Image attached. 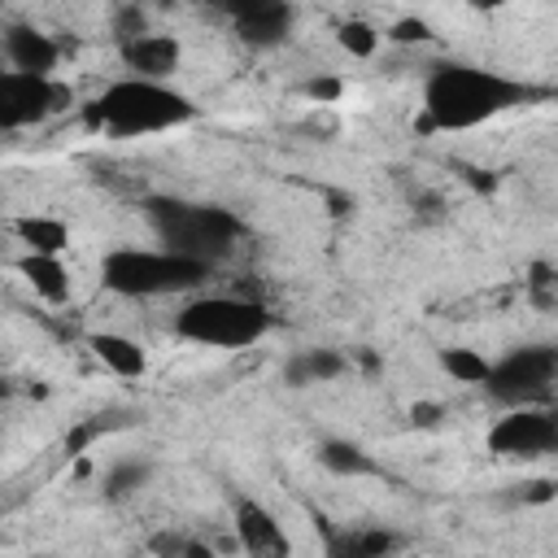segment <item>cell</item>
Segmentation results:
<instances>
[{
  "label": "cell",
  "instance_id": "cell-1",
  "mask_svg": "<svg viewBox=\"0 0 558 558\" xmlns=\"http://www.w3.org/2000/svg\"><path fill=\"white\" fill-rule=\"evenodd\" d=\"M549 87H536L527 78H514L506 70L493 65H475V61H436L423 78L418 92V109H423V131H475L484 122H497L514 109L541 105L549 100Z\"/></svg>",
  "mask_w": 558,
  "mask_h": 558
},
{
  "label": "cell",
  "instance_id": "cell-2",
  "mask_svg": "<svg viewBox=\"0 0 558 558\" xmlns=\"http://www.w3.org/2000/svg\"><path fill=\"white\" fill-rule=\"evenodd\" d=\"M196 118H201V105L187 92H179L170 78H140V74H122L105 83L83 105V122L109 140L166 135V131L192 126Z\"/></svg>",
  "mask_w": 558,
  "mask_h": 558
},
{
  "label": "cell",
  "instance_id": "cell-3",
  "mask_svg": "<svg viewBox=\"0 0 558 558\" xmlns=\"http://www.w3.org/2000/svg\"><path fill=\"white\" fill-rule=\"evenodd\" d=\"M144 222L153 227L157 244L201 257L209 266L235 257L244 244V222L227 205L214 201H187V196H148L144 201Z\"/></svg>",
  "mask_w": 558,
  "mask_h": 558
},
{
  "label": "cell",
  "instance_id": "cell-4",
  "mask_svg": "<svg viewBox=\"0 0 558 558\" xmlns=\"http://www.w3.org/2000/svg\"><path fill=\"white\" fill-rule=\"evenodd\" d=\"M214 266L187 253H174L166 244L140 248L118 244L100 257V283L122 301H157V296H192L209 283Z\"/></svg>",
  "mask_w": 558,
  "mask_h": 558
},
{
  "label": "cell",
  "instance_id": "cell-5",
  "mask_svg": "<svg viewBox=\"0 0 558 558\" xmlns=\"http://www.w3.org/2000/svg\"><path fill=\"white\" fill-rule=\"evenodd\" d=\"M275 331L270 305L235 292H196L174 314V336L201 349H253Z\"/></svg>",
  "mask_w": 558,
  "mask_h": 558
},
{
  "label": "cell",
  "instance_id": "cell-6",
  "mask_svg": "<svg viewBox=\"0 0 558 558\" xmlns=\"http://www.w3.org/2000/svg\"><path fill=\"white\" fill-rule=\"evenodd\" d=\"M558 388V344H519L488 366L484 392L497 405H541Z\"/></svg>",
  "mask_w": 558,
  "mask_h": 558
},
{
  "label": "cell",
  "instance_id": "cell-7",
  "mask_svg": "<svg viewBox=\"0 0 558 558\" xmlns=\"http://www.w3.org/2000/svg\"><path fill=\"white\" fill-rule=\"evenodd\" d=\"M74 100V92L57 74H31V70H0V131H26L48 122Z\"/></svg>",
  "mask_w": 558,
  "mask_h": 558
},
{
  "label": "cell",
  "instance_id": "cell-8",
  "mask_svg": "<svg viewBox=\"0 0 558 558\" xmlns=\"http://www.w3.org/2000/svg\"><path fill=\"white\" fill-rule=\"evenodd\" d=\"M488 449L497 458H545L558 453V410L541 405H506V414L488 427Z\"/></svg>",
  "mask_w": 558,
  "mask_h": 558
},
{
  "label": "cell",
  "instance_id": "cell-9",
  "mask_svg": "<svg viewBox=\"0 0 558 558\" xmlns=\"http://www.w3.org/2000/svg\"><path fill=\"white\" fill-rule=\"evenodd\" d=\"M231 527H235V545L253 558H283L292 554L288 532L279 527V519L257 501V497H231Z\"/></svg>",
  "mask_w": 558,
  "mask_h": 558
},
{
  "label": "cell",
  "instance_id": "cell-10",
  "mask_svg": "<svg viewBox=\"0 0 558 558\" xmlns=\"http://www.w3.org/2000/svg\"><path fill=\"white\" fill-rule=\"evenodd\" d=\"M118 57L126 65V74L140 78H174V70L183 65V44L166 31H135L118 39Z\"/></svg>",
  "mask_w": 558,
  "mask_h": 558
},
{
  "label": "cell",
  "instance_id": "cell-11",
  "mask_svg": "<svg viewBox=\"0 0 558 558\" xmlns=\"http://www.w3.org/2000/svg\"><path fill=\"white\" fill-rule=\"evenodd\" d=\"M0 44H4V61H9V70L57 74V65H61V44H57L48 31L31 26V22H9Z\"/></svg>",
  "mask_w": 558,
  "mask_h": 558
},
{
  "label": "cell",
  "instance_id": "cell-12",
  "mask_svg": "<svg viewBox=\"0 0 558 558\" xmlns=\"http://www.w3.org/2000/svg\"><path fill=\"white\" fill-rule=\"evenodd\" d=\"M231 26H235V35H240L244 48L266 52V48L288 44V35H292V26H296V9H292V0H266V4H257V9L235 13Z\"/></svg>",
  "mask_w": 558,
  "mask_h": 558
},
{
  "label": "cell",
  "instance_id": "cell-13",
  "mask_svg": "<svg viewBox=\"0 0 558 558\" xmlns=\"http://www.w3.org/2000/svg\"><path fill=\"white\" fill-rule=\"evenodd\" d=\"M283 384L288 388H314V384H331L340 375H349V357L340 349L314 344V349H296L283 357Z\"/></svg>",
  "mask_w": 558,
  "mask_h": 558
},
{
  "label": "cell",
  "instance_id": "cell-14",
  "mask_svg": "<svg viewBox=\"0 0 558 558\" xmlns=\"http://www.w3.org/2000/svg\"><path fill=\"white\" fill-rule=\"evenodd\" d=\"M17 275L31 283V292L48 305H65L74 292V279L61 262V253H22L17 257Z\"/></svg>",
  "mask_w": 558,
  "mask_h": 558
},
{
  "label": "cell",
  "instance_id": "cell-15",
  "mask_svg": "<svg viewBox=\"0 0 558 558\" xmlns=\"http://www.w3.org/2000/svg\"><path fill=\"white\" fill-rule=\"evenodd\" d=\"M87 349H92V357H96L109 375H118V379H140V375L148 371V353H144L131 336H122V331H92V336H87Z\"/></svg>",
  "mask_w": 558,
  "mask_h": 558
},
{
  "label": "cell",
  "instance_id": "cell-16",
  "mask_svg": "<svg viewBox=\"0 0 558 558\" xmlns=\"http://www.w3.org/2000/svg\"><path fill=\"white\" fill-rule=\"evenodd\" d=\"M318 466L331 471V475H344V480H362V475H379V462L371 458V449H362L357 440L349 436H323L318 449H314Z\"/></svg>",
  "mask_w": 558,
  "mask_h": 558
},
{
  "label": "cell",
  "instance_id": "cell-17",
  "mask_svg": "<svg viewBox=\"0 0 558 558\" xmlns=\"http://www.w3.org/2000/svg\"><path fill=\"white\" fill-rule=\"evenodd\" d=\"M401 545H405V541H401L397 532L375 527V523L349 527V532H340V536H327V554H336V558H384V554H392V549H401Z\"/></svg>",
  "mask_w": 558,
  "mask_h": 558
},
{
  "label": "cell",
  "instance_id": "cell-18",
  "mask_svg": "<svg viewBox=\"0 0 558 558\" xmlns=\"http://www.w3.org/2000/svg\"><path fill=\"white\" fill-rule=\"evenodd\" d=\"M13 231L26 244V253H65L70 248V227L48 214H26L13 222Z\"/></svg>",
  "mask_w": 558,
  "mask_h": 558
},
{
  "label": "cell",
  "instance_id": "cell-19",
  "mask_svg": "<svg viewBox=\"0 0 558 558\" xmlns=\"http://www.w3.org/2000/svg\"><path fill=\"white\" fill-rule=\"evenodd\" d=\"M148 480H153V462H148V458H118V462L100 475V493H105L109 501H122V497L140 493Z\"/></svg>",
  "mask_w": 558,
  "mask_h": 558
},
{
  "label": "cell",
  "instance_id": "cell-20",
  "mask_svg": "<svg viewBox=\"0 0 558 558\" xmlns=\"http://www.w3.org/2000/svg\"><path fill=\"white\" fill-rule=\"evenodd\" d=\"M440 366H445V375H453V384L484 388L493 362H488L480 349H440Z\"/></svg>",
  "mask_w": 558,
  "mask_h": 558
},
{
  "label": "cell",
  "instance_id": "cell-21",
  "mask_svg": "<svg viewBox=\"0 0 558 558\" xmlns=\"http://www.w3.org/2000/svg\"><path fill=\"white\" fill-rule=\"evenodd\" d=\"M336 39H340V48H344L349 57H375L379 44H384V35H379L371 22H362V17H349V22L336 31Z\"/></svg>",
  "mask_w": 558,
  "mask_h": 558
},
{
  "label": "cell",
  "instance_id": "cell-22",
  "mask_svg": "<svg viewBox=\"0 0 558 558\" xmlns=\"http://www.w3.org/2000/svg\"><path fill=\"white\" fill-rule=\"evenodd\" d=\"M384 39L388 44H423V39H432V26L423 17H401V22H392L384 31Z\"/></svg>",
  "mask_w": 558,
  "mask_h": 558
},
{
  "label": "cell",
  "instance_id": "cell-23",
  "mask_svg": "<svg viewBox=\"0 0 558 558\" xmlns=\"http://www.w3.org/2000/svg\"><path fill=\"white\" fill-rule=\"evenodd\" d=\"M153 549H157V554H192V558H205V554H209L201 541H187V536H157Z\"/></svg>",
  "mask_w": 558,
  "mask_h": 558
},
{
  "label": "cell",
  "instance_id": "cell-24",
  "mask_svg": "<svg viewBox=\"0 0 558 558\" xmlns=\"http://www.w3.org/2000/svg\"><path fill=\"white\" fill-rule=\"evenodd\" d=\"M523 501H554L558 497V480H536V484H523L519 493Z\"/></svg>",
  "mask_w": 558,
  "mask_h": 558
},
{
  "label": "cell",
  "instance_id": "cell-25",
  "mask_svg": "<svg viewBox=\"0 0 558 558\" xmlns=\"http://www.w3.org/2000/svg\"><path fill=\"white\" fill-rule=\"evenodd\" d=\"M336 92H340L336 78H323V83H310V87H305V96H314V100H331Z\"/></svg>",
  "mask_w": 558,
  "mask_h": 558
},
{
  "label": "cell",
  "instance_id": "cell-26",
  "mask_svg": "<svg viewBox=\"0 0 558 558\" xmlns=\"http://www.w3.org/2000/svg\"><path fill=\"white\" fill-rule=\"evenodd\" d=\"M466 9H475V13H501L506 4H514V0H462Z\"/></svg>",
  "mask_w": 558,
  "mask_h": 558
},
{
  "label": "cell",
  "instance_id": "cell-27",
  "mask_svg": "<svg viewBox=\"0 0 558 558\" xmlns=\"http://www.w3.org/2000/svg\"><path fill=\"white\" fill-rule=\"evenodd\" d=\"M209 4H218V9H222V0H209Z\"/></svg>",
  "mask_w": 558,
  "mask_h": 558
}]
</instances>
